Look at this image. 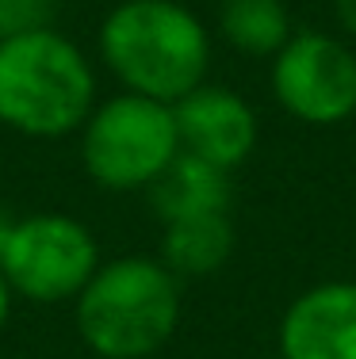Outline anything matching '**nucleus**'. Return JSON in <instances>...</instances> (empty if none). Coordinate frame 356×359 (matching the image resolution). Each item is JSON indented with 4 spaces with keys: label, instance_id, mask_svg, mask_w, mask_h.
<instances>
[{
    "label": "nucleus",
    "instance_id": "nucleus-1",
    "mask_svg": "<svg viewBox=\"0 0 356 359\" xmlns=\"http://www.w3.org/2000/svg\"><path fill=\"white\" fill-rule=\"evenodd\" d=\"M100 54L126 92L176 104L207 76L211 39L176 0H123L100 27Z\"/></svg>",
    "mask_w": 356,
    "mask_h": 359
},
{
    "label": "nucleus",
    "instance_id": "nucleus-2",
    "mask_svg": "<svg viewBox=\"0 0 356 359\" xmlns=\"http://www.w3.org/2000/svg\"><path fill=\"white\" fill-rule=\"evenodd\" d=\"M96 107V73L62 31L0 39V123L27 138H62Z\"/></svg>",
    "mask_w": 356,
    "mask_h": 359
},
{
    "label": "nucleus",
    "instance_id": "nucleus-3",
    "mask_svg": "<svg viewBox=\"0 0 356 359\" xmlns=\"http://www.w3.org/2000/svg\"><path fill=\"white\" fill-rule=\"evenodd\" d=\"M180 287L161 260L100 264L77 294V332L100 359H146L176 332Z\"/></svg>",
    "mask_w": 356,
    "mask_h": 359
},
{
    "label": "nucleus",
    "instance_id": "nucleus-4",
    "mask_svg": "<svg viewBox=\"0 0 356 359\" xmlns=\"http://www.w3.org/2000/svg\"><path fill=\"white\" fill-rule=\"evenodd\" d=\"M180 153L173 104L123 92L92 107L81 126V165L107 191H138Z\"/></svg>",
    "mask_w": 356,
    "mask_h": 359
},
{
    "label": "nucleus",
    "instance_id": "nucleus-5",
    "mask_svg": "<svg viewBox=\"0 0 356 359\" xmlns=\"http://www.w3.org/2000/svg\"><path fill=\"white\" fill-rule=\"evenodd\" d=\"M96 268V237L70 215L42 210L0 229V276L12 294L27 302L54 306L77 298Z\"/></svg>",
    "mask_w": 356,
    "mask_h": 359
},
{
    "label": "nucleus",
    "instance_id": "nucleus-6",
    "mask_svg": "<svg viewBox=\"0 0 356 359\" xmlns=\"http://www.w3.org/2000/svg\"><path fill=\"white\" fill-rule=\"evenodd\" d=\"M272 92L310 126L345 123L356 111V54L329 35L299 31L272 57Z\"/></svg>",
    "mask_w": 356,
    "mask_h": 359
},
{
    "label": "nucleus",
    "instance_id": "nucleus-7",
    "mask_svg": "<svg viewBox=\"0 0 356 359\" xmlns=\"http://www.w3.org/2000/svg\"><path fill=\"white\" fill-rule=\"evenodd\" d=\"M176 134H180V149L192 157L207 161L215 168H237L257 145V115L237 92L223 84H207L192 88L184 100L173 104Z\"/></svg>",
    "mask_w": 356,
    "mask_h": 359
},
{
    "label": "nucleus",
    "instance_id": "nucleus-8",
    "mask_svg": "<svg viewBox=\"0 0 356 359\" xmlns=\"http://www.w3.org/2000/svg\"><path fill=\"white\" fill-rule=\"evenodd\" d=\"M284 359H356V283L310 287L279 321Z\"/></svg>",
    "mask_w": 356,
    "mask_h": 359
},
{
    "label": "nucleus",
    "instance_id": "nucleus-9",
    "mask_svg": "<svg viewBox=\"0 0 356 359\" xmlns=\"http://www.w3.org/2000/svg\"><path fill=\"white\" fill-rule=\"evenodd\" d=\"M146 191L165 226L180 218H199V215H226V207H230V172L180 149L173 157V165Z\"/></svg>",
    "mask_w": 356,
    "mask_h": 359
},
{
    "label": "nucleus",
    "instance_id": "nucleus-10",
    "mask_svg": "<svg viewBox=\"0 0 356 359\" xmlns=\"http://www.w3.org/2000/svg\"><path fill=\"white\" fill-rule=\"evenodd\" d=\"M234 252V226L226 215H199V218H180L165 226L161 241V264L176 279H199L218 271Z\"/></svg>",
    "mask_w": 356,
    "mask_h": 359
},
{
    "label": "nucleus",
    "instance_id": "nucleus-11",
    "mask_svg": "<svg viewBox=\"0 0 356 359\" xmlns=\"http://www.w3.org/2000/svg\"><path fill=\"white\" fill-rule=\"evenodd\" d=\"M218 31L234 50L249 57H276L291 39V15L284 0H223Z\"/></svg>",
    "mask_w": 356,
    "mask_h": 359
},
{
    "label": "nucleus",
    "instance_id": "nucleus-12",
    "mask_svg": "<svg viewBox=\"0 0 356 359\" xmlns=\"http://www.w3.org/2000/svg\"><path fill=\"white\" fill-rule=\"evenodd\" d=\"M58 0H0V39L54 27Z\"/></svg>",
    "mask_w": 356,
    "mask_h": 359
},
{
    "label": "nucleus",
    "instance_id": "nucleus-13",
    "mask_svg": "<svg viewBox=\"0 0 356 359\" xmlns=\"http://www.w3.org/2000/svg\"><path fill=\"white\" fill-rule=\"evenodd\" d=\"M334 12H337V23L356 39V0H334Z\"/></svg>",
    "mask_w": 356,
    "mask_h": 359
},
{
    "label": "nucleus",
    "instance_id": "nucleus-14",
    "mask_svg": "<svg viewBox=\"0 0 356 359\" xmlns=\"http://www.w3.org/2000/svg\"><path fill=\"white\" fill-rule=\"evenodd\" d=\"M8 313H12V290H8L4 276H0V332H4V325H8Z\"/></svg>",
    "mask_w": 356,
    "mask_h": 359
},
{
    "label": "nucleus",
    "instance_id": "nucleus-15",
    "mask_svg": "<svg viewBox=\"0 0 356 359\" xmlns=\"http://www.w3.org/2000/svg\"><path fill=\"white\" fill-rule=\"evenodd\" d=\"M0 229H4V226H0Z\"/></svg>",
    "mask_w": 356,
    "mask_h": 359
}]
</instances>
